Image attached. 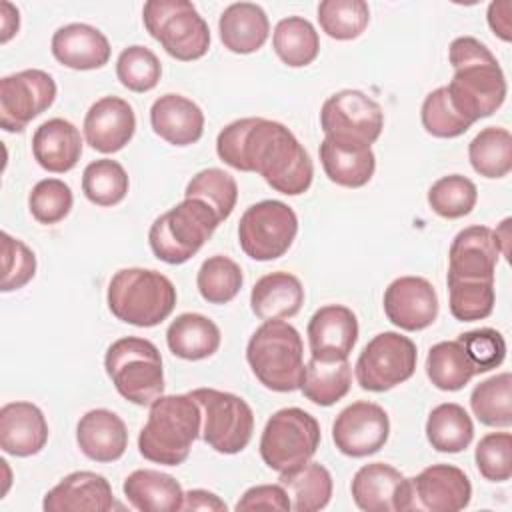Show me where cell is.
Returning a JSON list of instances; mask_svg holds the SVG:
<instances>
[{"label": "cell", "instance_id": "1", "mask_svg": "<svg viewBox=\"0 0 512 512\" xmlns=\"http://www.w3.org/2000/svg\"><path fill=\"white\" fill-rule=\"evenodd\" d=\"M218 158L234 170L260 174L270 188L286 196L304 194L314 178V164L298 138L280 122L240 118L218 132Z\"/></svg>", "mask_w": 512, "mask_h": 512}, {"label": "cell", "instance_id": "2", "mask_svg": "<svg viewBox=\"0 0 512 512\" xmlns=\"http://www.w3.org/2000/svg\"><path fill=\"white\" fill-rule=\"evenodd\" d=\"M454 76L446 86L456 112L474 124L492 116L506 100V78L490 48L474 36H460L448 48Z\"/></svg>", "mask_w": 512, "mask_h": 512}, {"label": "cell", "instance_id": "3", "mask_svg": "<svg viewBox=\"0 0 512 512\" xmlns=\"http://www.w3.org/2000/svg\"><path fill=\"white\" fill-rule=\"evenodd\" d=\"M202 430V412L190 394L160 396L150 404L148 422L138 434L140 454L156 464H182Z\"/></svg>", "mask_w": 512, "mask_h": 512}, {"label": "cell", "instance_id": "4", "mask_svg": "<svg viewBox=\"0 0 512 512\" xmlns=\"http://www.w3.org/2000/svg\"><path fill=\"white\" fill-rule=\"evenodd\" d=\"M246 360L254 376L268 390H300L304 376V344L292 324L284 320H264L248 340Z\"/></svg>", "mask_w": 512, "mask_h": 512}, {"label": "cell", "instance_id": "5", "mask_svg": "<svg viewBox=\"0 0 512 512\" xmlns=\"http://www.w3.org/2000/svg\"><path fill=\"white\" fill-rule=\"evenodd\" d=\"M108 308L120 322L152 328L176 306V288L168 276L148 268H122L108 284Z\"/></svg>", "mask_w": 512, "mask_h": 512}, {"label": "cell", "instance_id": "6", "mask_svg": "<svg viewBox=\"0 0 512 512\" xmlns=\"http://www.w3.org/2000/svg\"><path fill=\"white\" fill-rule=\"evenodd\" d=\"M104 368L122 398L150 406L164 394L160 350L146 338L124 336L114 340L104 356Z\"/></svg>", "mask_w": 512, "mask_h": 512}, {"label": "cell", "instance_id": "7", "mask_svg": "<svg viewBox=\"0 0 512 512\" xmlns=\"http://www.w3.org/2000/svg\"><path fill=\"white\" fill-rule=\"evenodd\" d=\"M220 220L216 212L198 198H184L160 214L148 232L154 256L166 264L188 262L214 234Z\"/></svg>", "mask_w": 512, "mask_h": 512}, {"label": "cell", "instance_id": "8", "mask_svg": "<svg viewBox=\"0 0 512 512\" xmlns=\"http://www.w3.org/2000/svg\"><path fill=\"white\" fill-rule=\"evenodd\" d=\"M142 20L148 34L176 60H198L210 48V28L188 0H148Z\"/></svg>", "mask_w": 512, "mask_h": 512}, {"label": "cell", "instance_id": "9", "mask_svg": "<svg viewBox=\"0 0 512 512\" xmlns=\"http://www.w3.org/2000/svg\"><path fill=\"white\" fill-rule=\"evenodd\" d=\"M320 444L318 420L296 406L274 412L260 436V456L276 472L292 470L308 462Z\"/></svg>", "mask_w": 512, "mask_h": 512}, {"label": "cell", "instance_id": "10", "mask_svg": "<svg viewBox=\"0 0 512 512\" xmlns=\"http://www.w3.org/2000/svg\"><path fill=\"white\" fill-rule=\"evenodd\" d=\"M202 412V440L220 454L242 452L254 432V412L232 392L196 388L188 392Z\"/></svg>", "mask_w": 512, "mask_h": 512}, {"label": "cell", "instance_id": "11", "mask_svg": "<svg viewBox=\"0 0 512 512\" xmlns=\"http://www.w3.org/2000/svg\"><path fill=\"white\" fill-rule=\"evenodd\" d=\"M298 234L296 212L280 200H262L244 210L238 242L246 256L268 262L284 256Z\"/></svg>", "mask_w": 512, "mask_h": 512}, {"label": "cell", "instance_id": "12", "mask_svg": "<svg viewBox=\"0 0 512 512\" xmlns=\"http://www.w3.org/2000/svg\"><path fill=\"white\" fill-rule=\"evenodd\" d=\"M320 126L324 138L370 148L384 128V112L380 104L364 92L346 88L324 100Z\"/></svg>", "mask_w": 512, "mask_h": 512}, {"label": "cell", "instance_id": "13", "mask_svg": "<svg viewBox=\"0 0 512 512\" xmlns=\"http://www.w3.org/2000/svg\"><path fill=\"white\" fill-rule=\"evenodd\" d=\"M418 362L416 344L400 332L376 334L360 352L356 382L368 392H386L412 378Z\"/></svg>", "mask_w": 512, "mask_h": 512}, {"label": "cell", "instance_id": "14", "mask_svg": "<svg viewBox=\"0 0 512 512\" xmlns=\"http://www.w3.org/2000/svg\"><path fill=\"white\" fill-rule=\"evenodd\" d=\"M56 100L54 78L38 68L20 70L0 80V126L22 132Z\"/></svg>", "mask_w": 512, "mask_h": 512}, {"label": "cell", "instance_id": "15", "mask_svg": "<svg viewBox=\"0 0 512 512\" xmlns=\"http://www.w3.org/2000/svg\"><path fill=\"white\" fill-rule=\"evenodd\" d=\"M390 436V420L382 406L366 400L346 406L332 424V440L344 456L376 454Z\"/></svg>", "mask_w": 512, "mask_h": 512}, {"label": "cell", "instance_id": "16", "mask_svg": "<svg viewBox=\"0 0 512 512\" xmlns=\"http://www.w3.org/2000/svg\"><path fill=\"white\" fill-rule=\"evenodd\" d=\"M350 490L354 504L366 512L414 510L410 478L384 462L364 464L354 474Z\"/></svg>", "mask_w": 512, "mask_h": 512}, {"label": "cell", "instance_id": "17", "mask_svg": "<svg viewBox=\"0 0 512 512\" xmlns=\"http://www.w3.org/2000/svg\"><path fill=\"white\" fill-rule=\"evenodd\" d=\"M386 318L406 332H418L434 324L438 294L422 276H400L384 292Z\"/></svg>", "mask_w": 512, "mask_h": 512}, {"label": "cell", "instance_id": "18", "mask_svg": "<svg viewBox=\"0 0 512 512\" xmlns=\"http://www.w3.org/2000/svg\"><path fill=\"white\" fill-rule=\"evenodd\" d=\"M414 510L458 512L470 504L472 484L464 470L452 464H432L410 478Z\"/></svg>", "mask_w": 512, "mask_h": 512}, {"label": "cell", "instance_id": "19", "mask_svg": "<svg viewBox=\"0 0 512 512\" xmlns=\"http://www.w3.org/2000/svg\"><path fill=\"white\" fill-rule=\"evenodd\" d=\"M306 334L312 358L348 360L358 340V318L348 306L328 304L312 314Z\"/></svg>", "mask_w": 512, "mask_h": 512}, {"label": "cell", "instance_id": "20", "mask_svg": "<svg viewBox=\"0 0 512 512\" xmlns=\"http://www.w3.org/2000/svg\"><path fill=\"white\" fill-rule=\"evenodd\" d=\"M494 230L488 226H468L460 230L448 252V278L456 280H494L500 258Z\"/></svg>", "mask_w": 512, "mask_h": 512}, {"label": "cell", "instance_id": "21", "mask_svg": "<svg viewBox=\"0 0 512 512\" xmlns=\"http://www.w3.org/2000/svg\"><path fill=\"white\" fill-rule=\"evenodd\" d=\"M134 130V110L124 98L118 96H104L96 100L84 116V138L102 154L122 150L132 140Z\"/></svg>", "mask_w": 512, "mask_h": 512}, {"label": "cell", "instance_id": "22", "mask_svg": "<svg viewBox=\"0 0 512 512\" xmlns=\"http://www.w3.org/2000/svg\"><path fill=\"white\" fill-rule=\"evenodd\" d=\"M114 506L110 482L96 472L78 470L64 476L46 492L42 508L46 512H108Z\"/></svg>", "mask_w": 512, "mask_h": 512}, {"label": "cell", "instance_id": "23", "mask_svg": "<svg viewBox=\"0 0 512 512\" xmlns=\"http://www.w3.org/2000/svg\"><path fill=\"white\" fill-rule=\"evenodd\" d=\"M46 442L48 422L36 404L16 400L0 408V448L6 454L18 458L34 456Z\"/></svg>", "mask_w": 512, "mask_h": 512}, {"label": "cell", "instance_id": "24", "mask_svg": "<svg viewBox=\"0 0 512 512\" xmlns=\"http://www.w3.org/2000/svg\"><path fill=\"white\" fill-rule=\"evenodd\" d=\"M52 56L72 70H96L110 60V42L94 26L72 22L52 34Z\"/></svg>", "mask_w": 512, "mask_h": 512}, {"label": "cell", "instance_id": "25", "mask_svg": "<svg viewBox=\"0 0 512 512\" xmlns=\"http://www.w3.org/2000/svg\"><path fill=\"white\" fill-rule=\"evenodd\" d=\"M76 442L86 458L116 462L128 448V430L116 412L94 408L78 420Z\"/></svg>", "mask_w": 512, "mask_h": 512}, {"label": "cell", "instance_id": "26", "mask_svg": "<svg viewBox=\"0 0 512 512\" xmlns=\"http://www.w3.org/2000/svg\"><path fill=\"white\" fill-rule=\"evenodd\" d=\"M152 130L172 146H190L202 138L204 112L182 94H164L150 108Z\"/></svg>", "mask_w": 512, "mask_h": 512}, {"label": "cell", "instance_id": "27", "mask_svg": "<svg viewBox=\"0 0 512 512\" xmlns=\"http://www.w3.org/2000/svg\"><path fill=\"white\" fill-rule=\"evenodd\" d=\"M32 154L44 170L64 174L72 170L82 156L80 130L64 118H50L34 130Z\"/></svg>", "mask_w": 512, "mask_h": 512}, {"label": "cell", "instance_id": "28", "mask_svg": "<svg viewBox=\"0 0 512 512\" xmlns=\"http://www.w3.org/2000/svg\"><path fill=\"white\" fill-rule=\"evenodd\" d=\"M218 32L224 48L230 52L252 54L268 40L270 22L262 6L254 2H234L220 14Z\"/></svg>", "mask_w": 512, "mask_h": 512}, {"label": "cell", "instance_id": "29", "mask_svg": "<svg viewBox=\"0 0 512 512\" xmlns=\"http://www.w3.org/2000/svg\"><path fill=\"white\" fill-rule=\"evenodd\" d=\"M304 286L290 272H270L256 280L250 292V308L260 320H284L300 312Z\"/></svg>", "mask_w": 512, "mask_h": 512}, {"label": "cell", "instance_id": "30", "mask_svg": "<svg viewBox=\"0 0 512 512\" xmlns=\"http://www.w3.org/2000/svg\"><path fill=\"white\" fill-rule=\"evenodd\" d=\"M124 496L132 508L142 512H178L182 510L184 492L180 482L152 468H140L128 474L122 484Z\"/></svg>", "mask_w": 512, "mask_h": 512}, {"label": "cell", "instance_id": "31", "mask_svg": "<svg viewBox=\"0 0 512 512\" xmlns=\"http://www.w3.org/2000/svg\"><path fill=\"white\" fill-rule=\"evenodd\" d=\"M318 154L328 180H332L338 186L362 188L374 176L376 156L372 148L340 144L330 138H324Z\"/></svg>", "mask_w": 512, "mask_h": 512}, {"label": "cell", "instance_id": "32", "mask_svg": "<svg viewBox=\"0 0 512 512\" xmlns=\"http://www.w3.org/2000/svg\"><path fill=\"white\" fill-rule=\"evenodd\" d=\"M220 328L204 314L184 312L170 322L166 342L174 356L182 360H204L220 348Z\"/></svg>", "mask_w": 512, "mask_h": 512}, {"label": "cell", "instance_id": "33", "mask_svg": "<svg viewBox=\"0 0 512 512\" xmlns=\"http://www.w3.org/2000/svg\"><path fill=\"white\" fill-rule=\"evenodd\" d=\"M278 484L286 490L296 512L322 510L332 498V476L320 462L308 460L292 470L280 472Z\"/></svg>", "mask_w": 512, "mask_h": 512}, {"label": "cell", "instance_id": "34", "mask_svg": "<svg viewBox=\"0 0 512 512\" xmlns=\"http://www.w3.org/2000/svg\"><path fill=\"white\" fill-rule=\"evenodd\" d=\"M352 384V368L348 360L324 362L310 358L304 366L300 392L316 406H332L342 400Z\"/></svg>", "mask_w": 512, "mask_h": 512}, {"label": "cell", "instance_id": "35", "mask_svg": "<svg viewBox=\"0 0 512 512\" xmlns=\"http://www.w3.org/2000/svg\"><path fill=\"white\" fill-rule=\"evenodd\" d=\"M426 438L436 452L456 454L470 446L474 424L470 414L456 402H444L432 408L426 420Z\"/></svg>", "mask_w": 512, "mask_h": 512}, {"label": "cell", "instance_id": "36", "mask_svg": "<svg viewBox=\"0 0 512 512\" xmlns=\"http://www.w3.org/2000/svg\"><path fill=\"white\" fill-rule=\"evenodd\" d=\"M272 48L286 66L302 68L316 60L320 52V38L310 20L302 16H288L276 24Z\"/></svg>", "mask_w": 512, "mask_h": 512}, {"label": "cell", "instance_id": "37", "mask_svg": "<svg viewBox=\"0 0 512 512\" xmlns=\"http://www.w3.org/2000/svg\"><path fill=\"white\" fill-rule=\"evenodd\" d=\"M426 374L438 390L454 392L464 388L476 376V368L458 340H446L430 348L426 356Z\"/></svg>", "mask_w": 512, "mask_h": 512}, {"label": "cell", "instance_id": "38", "mask_svg": "<svg viewBox=\"0 0 512 512\" xmlns=\"http://www.w3.org/2000/svg\"><path fill=\"white\" fill-rule=\"evenodd\" d=\"M468 158L476 174L504 178L512 170V136L506 128L488 126L468 144Z\"/></svg>", "mask_w": 512, "mask_h": 512}, {"label": "cell", "instance_id": "39", "mask_svg": "<svg viewBox=\"0 0 512 512\" xmlns=\"http://www.w3.org/2000/svg\"><path fill=\"white\" fill-rule=\"evenodd\" d=\"M474 416L492 428H508L512 424V376L500 372L474 386L470 394Z\"/></svg>", "mask_w": 512, "mask_h": 512}, {"label": "cell", "instance_id": "40", "mask_svg": "<svg viewBox=\"0 0 512 512\" xmlns=\"http://www.w3.org/2000/svg\"><path fill=\"white\" fill-rule=\"evenodd\" d=\"M128 174L124 166L110 158L90 162L82 172V192L96 206H116L128 194Z\"/></svg>", "mask_w": 512, "mask_h": 512}, {"label": "cell", "instance_id": "41", "mask_svg": "<svg viewBox=\"0 0 512 512\" xmlns=\"http://www.w3.org/2000/svg\"><path fill=\"white\" fill-rule=\"evenodd\" d=\"M242 282L244 276L240 266L222 254L206 258L196 274L198 292L210 304H226L234 300L242 288Z\"/></svg>", "mask_w": 512, "mask_h": 512}, {"label": "cell", "instance_id": "42", "mask_svg": "<svg viewBox=\"0 0 512 512\" xmlns=\"http://www.w3.org/2000/svg\"><path fill=\"white\" fill-rule=\"evenodd\" d=\"M494 280H456L448 278L450 314L460 322L484 320L494 310Z\"/></svg>", "mask_w": 512, "mask_h": 512}, {"label": "cell", "instance_id": "43", "mask_svg": "<svg viewBox=\"0 0 512 512\" xmlns=\"http://www.w3.org/2000/svg\"><path fill=\"white\" fill-rule=\"evenodd\" d=\"M318 22L330 38L354 40L366 30L370 8L364 0H322L318 4Z\"/></svg>", "mask_w": 512, "mask_h": 512}, {"label": "cell", "instance_id": "44", "mask_svg": "<svg viewBox=\"0 0 512 512\" xmlns=\"http://www.w3.org/2000/svg\"><path fill=\"white\" fill-rule=\"evenodd\" d=\"M184 198H198L206 202L222 222L232 214L236 206L238 186L228 172L220 168H206L192 176L184 190Z\"/></svg>", "mask_w": 512, "mask_h": 512}, {"label": "cell", "instance_id": "45", "mask_svg": "<svg viewBox=\"0 0 512 512\" xmlns=\"http://www.w3.org/2000/svg\"><path fill=\"white\" fill-rule=\"evenodd\" d=\"M478 200L476 184L462 174H448L438 178L428 190L430 208L448 220L462 218L472 212Z\"/></svg>", "mask_w": 512, "mask_h": 512}, {"label": "cell", "instance_id": "46", "mask_svg": "<svg viewBox=\"0 0 512 512\" xmlns=\"http://www.w3.org/2000/svg\"><path fill=\"white\" fill-rule=\"evenodd\" d=\"M116 76L124 88L132 92H148L160 82L162 66L150 48L134 44L120 52L116 60Z\"/></svg>", "mask_w": 512, "mask_h": 512}, {"label": "cell", "instance_id": "47", "mask_svg": "<svg viewBox=\"0 0 512 512\" xmlns=\"http://www.w3.org/2000/svg\"><path fill=\"white\" fill-rule=\"evenodd\" d=\"M420 118H422L424 130L436 138H456V136H462L472 126L452 106L446 86L432 90L424 98Z\"/></svg>", "mask_w": 512, "mask_h": 512}, {"label": "cell", "instance_id": "48", "mask_svg": "<svg viewBox=\"0 0 512 512\" xmlns=\"http://www.w3.org/2000/svg\"><path fill=\"white\" fill-rule=\"evenodd\" d=\"M74 196L70 186L58 178H44L34 184L28 196V208L40 224H56L72 210Z\"/></svg>", "mask_w": 512, "mask_h": 512}, {"label": "cell", "instance_id": "49", "mask_svg": "<svg viewBox=\"0 0 512 512\" xmlns=\"http://www.w3.org/2000/svg\"><path fill=\"white\" fill-rule=\"evenodd\" d=\"M474 460L478 472L490 482H506L512 476V434L490 432L480 438Z\"/></svg>", "mask_w": 512, "mask_h": 512}, {"label": "cell", "instance_id": "50", "mask_svg": "<svg viewBox=\"0 0 512 512\" xmlns=\"http://www.w3.org/2000/svg\"><path fill=\"white\" fill-rule=\"evenodd\" d=\"M36 274L34 252L18 238L2 232V292H12L26 286Z\"/></svg>", "mask_w": 512, "mask_h": 512}, {"label": "cell", "instance_id": "51", "mask_svg": "<svg viewBox=\"0 0 512 512\" xmlns=\"http://www.w3.org/2000/svg\"><path fill=\"white\" fill-rule=\"evenodd\" d=\"M458 342L472 360L476 374L498 368L506 358V340L494 328L468 330L458 336Z\"/></svg>", "mask_w": 512, "mask_h": 512}, {"label": "cell", "instance_id": "52", "mask_svg": "<svg viewBox=\"0 0 512 512\" xmlns=\"http://www.w3.org/2000/svg\"><path fill=\"white\" fill-rule=\"evenodd\" d=\"M236 510H292L290 498L280 484H258L248 488L236 502Z\"/></svg>", "mask_w": 512, "mask_h": 512}, {"label": "cell", "instance_id": "53", "mask_svg": "<svg viewBox=\"0 0 512 512\" xmlns=\"http://www.w3.org/2000/svg\"><path fill=\"white\" fill-rule=\"evenodd\" d=\"M512 2L510 0H498L488 6V24L492 32L504 40H512Z\"/></svg>", "mask_w": 512, "mask_h": 512}, {"label": "cell", "instance_id": "54", "mask_svg": "<svg viewBox=\"0 0 512 512\" xmlns=\"http://www.w3.org/2000/svg\"><path fill=\"white\" fill-rule=\"evenodd\" d=\"M182 510L224 512V510H226V502L220 500L214 492H208V490H202V488H194V490H188V492L184 494Z\"/></svg>", "mask_w": 512, "mask_h": 512}, {"label": "cell", "instance_id": "55", "mask_svg": "<svg viewBox=\"0 0 512 512\" xmlns=\"http://www.w3.org/2000/svg\"><path fill=\"white\" fill-rule=\"evenodd\" d=\"M0 24H2V34H0V42L6 44L20 28V14L18 8H14L10 2H0Z\"/></svg>", "mask_w": 512, "mask_h": 512}, {"label": "cell", "instance_id": "56", "mask_svg": "<svg viewBox=\"0 0 512 512\" xmlns=\"http://www.w3.org/2000/svg\"><path fill=\"white\" fill-rule=\"evenodd\" d=\"M494 236H496V242L500 246V252L504 256H508L510 248H508V240H510V218H506L496 230H494Z\"/></svg>", "mask_w": 512, "mask_h": 512}]
</instances>
